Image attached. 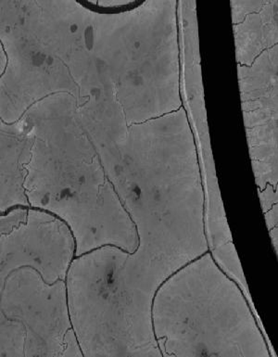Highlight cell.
Here are the masks:
<instances>
[{"label":"cell","mask_w":278,"mask_h":357,"mask_svg":"<svg viewBox=\"0 0 278 357\" xmlns=\"http://www.w3.org/2000/svg\"><path fill=\"white\" fill-rule=\"evenodd\" d=\"M151 326L162 356H272L243 289L210 252L159 287Z\"/></svg>","instance_id":"1"}]
</instances>
